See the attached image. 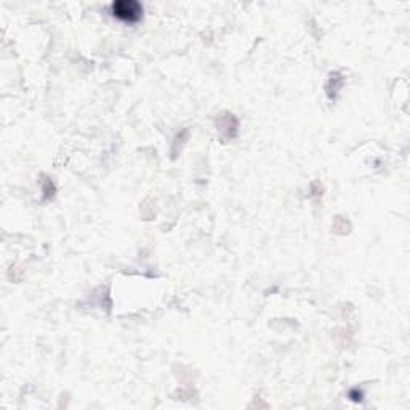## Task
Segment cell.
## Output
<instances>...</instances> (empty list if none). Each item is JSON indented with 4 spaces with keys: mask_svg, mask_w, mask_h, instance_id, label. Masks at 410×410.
<instances>
[{
    "mask_svg": "<svg viewBox=\"0 0 410 410\" xmlns=\"http://www.w3.org/2000/svg\"><path fill=\"white\" fill-rule=\"evenodd\" d=\"M112 15L123 23H133L140 21L143 16V7L141 3L135 2V0H117L112 3L111 7Z\"/></svg>",
    "mask_w": 410,
    "mask_h": 410,
    "instance_id": "1",
    "label": "cell"
}]
</instances>
